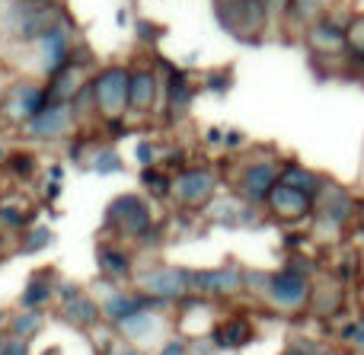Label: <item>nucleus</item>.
<instances>
[{
	"label": "nucleus",
	"instance_id": "obj_1",
	"mask_svg": "<svg viewBox=\"0 0 364 355\" xmlns=\"http://www.w3.org/2000/svg\"><path fill=\"white\" fill-rule=\"evenodd\" d=\"M246 292L256 295L275 314H304V311H310L314 275H307L297 266L272 269V272L246 269Z\"/></svg>",
	"mask_w": 364,
	"mask_h": 355
},
{
	"label": "nucleus",
	"instance_id": "obj_2",
	"mask_svg": "<svg viewBox=\"0 0 364 355\" xmlns=\"http://www.w3.org/2000/svg\"><path fill=\"white\" fill-rule=\"evenodd\" d=\"M102 237H115L132 247H151L160 240V221L154 215V205L141 192H119L106 205L102 218Z\"/></svg>",
	"mask_w": 364,
	"mask_h": 355
},
{
	"label": "nucleus",
	"instance_id": "obj_3",
	"mask_svg": "<svg viewBox=\"0 0 364 355\" xmlns=\"http://www.w3.org/2000/svg\"><path fill=\"white\" fill-rule=\"evenodd\" d=\"M64 6L58 0L36 4V0H0V38L13 48L36 42L51 26L64 23Z\"/></svg>",
	"mask_w": 364,
	"mask_h": 355
},
{
	"label": "nucleus",
	"instance_id": "obj_4",
	"mask_svg": "<svg viewBox=\"0 0 364 355\" xmlns=\"http://www.w3.org/2000/svg\"><path fill=\"white\" fill-rule=\"evenodd\" d=\"M282 166H284V160L275 157L272 151H246V154H240V157L233 160L230 176H227L230 192L237 198H243V202L262 208V202H265V196L272 192V186L282 179Z\"/></svg>",
	"mask_w": 364,
	"mask_h": 355
},
{
	"label": "nucleus",
	"instance_id": "obj_5",
	"mask_svg": "<svg viewBox=\"0 0 364 355\" xmlns=\"http://www.w3.org/2000/svg\"><path fill=\"white\" fill-rule=\"evenodd\" d=\"M128 90H132V68L128 64H106L90 77V106L100 122L128 119Z\"/></svg>",
	"mask_w": 364,
	"mask_h": 355
},
{
	"label": "nucleus",
	"instance_id": "obj_6",
	"mask_svg": "<svg viewBox=\"0 0 364 355\" xmlns=\"http://www.w3.org/2000/svg\"><path fill=\"white\" fill-rule=\"evenodd\" d=\"M19 51L29 58V74L26 77L48 80V77H55L58 70L77 55V38H74V32H70V23L64 19V23L51 26L48 32H42L36 42L19 45Z\"/></svg>",
	"mask_w": 364,
	"mask_h": 355
},
{
	"label": "nucleus",
	"instance_id": "obj_7",
	"mask_svg": "<svg viewBox=\"0 0 364 355\" xmlns=\"http://www.w3.org/2000/svg\"><path fill=\"white\" fill-rule=\"evenodd\" d=\"M269 0H214V19L237 42H259L269 29Z\"/></svg>",
	"mask_w": 364,
	"mask_h": 355
},
{
	"label": "nucleus",
	"instance_id": "obj_8",
	"mask_svg": "<svg viewBox=\"0 0 364 355\" xmlns=\"http://www.w3.org/2000/svg\"><path fill=\"white\" fill-rule=\"evenodd\" d=\"M220 196V173L205 164H188L173 173L170 202L182 211H205Z\"/></svg>",
	"mask_w": 364,
	"mask_h": 355
},
{
	"label": "nucleus",
	"instance_id": "obj_9",
	"mask_svg": "<svg viewBox=\"0 0 364 355\" xmlns=\"http://www.w3.org/2000/svg\"><path fill=\"white\" fill-rule=\"evenodd\" d=\"M132 285L141 295L154 301H164V304H179V301L192 298V269L186 266H147L138 269L132 279Z\"/></svg>",
	"mask_w": 364,
	"mask_h": 355
},
{
	"label": "nucleus",
	"instance_id": "obj_10",
	"mask_svg": "<svg viewBox=\"0 0 364 355\" xmlns=\"http://www.w3.org/2000/svg\"><path fill=\"white\" fill-rule=\"evenodd\" d=\"M355 208H358V198L346 189V186L326 179L323 189L316 192V205H314V234H333L339 237L348 224L355 221Z\"/></svg>",
	"mask_w": 364,
	"mask_h": 355
},
{
	"label": "nucleus",
	"instance_id": "obj_11",
	"mask_svg": "<svg viewBox=\"0 0 364 355\" xmlns=\"http://www.w3.org/2000/svg\"><path fill=\"white\" fill-rule=\"evenodd\" d=\"M77 109L70 102H45L36 115L23 125V134L36 144H61L77 134Z\"/></svg>",
	"mask_w": 364,
	"mask_h": 355
},
{
	"label": "nucleus",
	"instance_id": "obj_12",
	"mask_svg": "<svg viewBox=\"0 0 364 355\" xmlns=\"http://www.w3.org/2000/svg\"><path fill=\"white\" fill-rule=\"evenodd\" d=\"M45 102H48L45 100V80H38V77H16V80L4 90L0 122L10 128H23Z\"/></svg>",
	"mask_w": 364,
	"mask_h": 355
},
{
	"label": "nucleus",
	"instance_id": "obj_13",
	"mask_svg": "<svg viewBox=\"0 0 364 355\" xmlns=\"http://www.w3.org/2000/svg\"><path fill=\"white\" fill-rule=\"evenodd\" d=\"M314 205H316L314 192L297 189V186L278 179V183L272 186V192L265 196L262 208L269 211L272 221L288 224V228H297V224H307L310 218H314Z\"/></svg>",
	"mask_w": 364,
	"mask_h": 355
},
{
	"label": "nucleus",
	"instance_id": "obj_14",
	"mask_svg": "<svg viewBox=\"0 0 364 355\" xmlns=\"http://www.w3.org/2000/svg\"><path fill=\"white\" fill-rule=\"evenodd\" d=\"M164 106V70L154 64H134L128 90V119H151Z\"/></svg>",
	"mask_w": 364,
	"mask_h": 355
},
{
	"label": "nucleus",
	"instance_id": "obj_15",
	"mask_svg": "<svg viewBox=\"0 0 364 355\" xmlns=\"http://www.w3.org/2000/svg\"><path fill=\"white\" fill-rule=\"evenodd\" d=\"M192 292L195 298L220 301V298H237L246 292V269L237 263H224V266L211 269H192Z\"/></svg>",
	"mask_w": 364,
	"mask_h": 355
},
{
	"label": "nucleus",
	"instance_id": "obj_16",
	"mask_svg": "<svg viewBox=\"0 0 364 355\" xmlns=\"http://www.w3.org/2000/svg\"><path fill=\"white\" fill-rule=\"evenodd\" d=\"M96 269L106 282H132L138 272V253L132 243L115 240V237H102L96 243Z\"/></svg>",
	"mask_w": 364,
	"mask_h": 355
},
{
	"label": "nucleus",
	"instance_id": "obj_17",
	"mask_svg": "<svg viewBox=\"0 0 364 355\" xmlns=\"http://www.w3.org/2000/svg\"><path fill=\"white\" fill-rule=\"evenodd\" d=\"M102 285H106V292L100 295V307H102V320L106 324H122V320L128 317V314H134V311H141V307H147V304H164V301H154V298H147V295H141L138 288L134 292H128V288H122L119 282H106L102 279Z\"/></svg>",
	"mask_w": 364,
	"mask_h": 355
},
{
	"label": "nucleus",
	"instance_id": "obj_18",
	"mask_svg": "<svg viewBox=\"0 0 364 355\" xmlns=\"http://www.w3.org/2000/svg\"><path fill=\"white\" fill-rule=\"evenodd\" d=\"M90 77H93V74H90L87 61H80V58L74 55L55 77H48V80H45V100H48V102H74L77 96L87 90Z\"/></svg>",
	"mask_w": 364,
	"mask_h": 355
},
{
	"label": "nucleus",
	"instance_id": "obj_19",
	"mask_svg": "<svg viewBox=\"0 0 364 355\" xmlns=\"http://www.w3.org/2000/svg\"><path fill=\"white\" fill-rule=\"evenodd\" d=\"M192 100H195V87L192 80L186 77V70L179 68H164V112H166V122H182L192 109Z\"/></svg>",
	"mask_w": 364,
	"mask_h": 355
},
{
	"label": "nucleus",
	"instance_id": "obj_20",
	"mask_svg": "<svg viewBox=\"0 0 364 355\" xmlns=\"http://www.w3.org/2000/svg\"><path fill=\"white\" fill-rule=\"evenodd\" d=\"M304 38H307L310 51L323 55V58H336V55H342V51H348L346 48V23H336L326 13L304 29Z\"/></svg>",
	"mask_w": 364,
	"mask_h": 355
},
{
	"label": "nucleus",
	"instance_id": "obj_21",
	"mask_svg": "<svg viewBox=\"0 0 364 355\" xmlns=\"http://www.w3.org/2000/svg\"><path fill=\"white\" fill-rule=\"evenodd\" d=\"M32 224H38V208L32 205V198L23 196L19 189L4 192L0 196V228L13 231V234H23Z\"/></svg>",
	"mask_w": 364,
	"mask_h": 355
},
{
	"label": "nucleus",
	"instance_id": "obj_22",
	"mask_svg": "<svg viewBox=\"0 0 364 355\" xmlns=\"http://www.w3.org/2000/svg\"><path fill=\"white\" fill-rule=\"evenodd\" d=\"M58 279H61V275H58L55 269H36V272L23 282V292H19V307L45 311V307L55 301Z\"/></svg>",
	"mask_w": 364,
	"mask_h": 355
},
{
	"label": "nucleus",
	"instance_id": "obj_23",
	"mask_svg": "<svg viewBox=\"0 0 364 355\" xmlns=\"http://www.w3.org/2000/svg\"><path fill=\"white\" fill-rule=\"evenodd\" d=\"M346 304V282L333 272L314 275V295H310V307L323 317H333V314L342 311Z\"/></svg>",
	"mask_w": 364,
	"mask_h": 355
},
{
	"label": "nucleus",
	"instance_id": "obj_24",
	"mask_svg": "<svg viewBox=\"0 0 364 355\" xmlns=\"http://www.w3.org/2000/svg\"><path fill=\"white\" fill-rule=\"evenodd\" d=\"M160 307L164 304H147V307H141V311L128 314V317L115 327H119V333L128 343H147V339L160 330V324H164V320H160Z\"/></svg>",
	"mask_w": 364,
	"mask_h": 355
},
{
	"label": "nucleus",
	"instance_id": "obj_25",
	"mask_svg": "<svg viewBox=\"0 0 364 355\" xmlns=\"http://www.w3.org/2000/svg\"><path fill=\"white\" fill-rule=\"evenodd\" d=\"M61 317L68 320L70 327H77V330H93V327L102 324V307H100V301L83 292L80 298L61 304Z\"/></svg>",
	"mask_w": 364,
	"mask_h": 355
},
{
	"label": "nucleus",
	"instance_id": "obj_26",
	"mask_svg": "<svg viewBox=\"0 0 364 355\" xmlns=\"http://www.w3.org/2000/svg\"><path fill=\"white\" fill-rule=\"evenodd\" d=\"M87 166L93 173H100V176H115V173H125V157H122V151L115 144L100 141V144L90 147Z\"/></svg>",
	"mask_w": 364,
	"mask_h": 355
},
{
	"label": "nucleus",
	"instance_id": "obj_27",
	"mask_svg": "<svg viewBox=\"0 0 364 355\" xmlns=\"http://www.w3.org/2000/svg\"><path fill=\"white\" fill-rule=\"evenodd\" d=\"M252 339V327L246 317H227L224 324L214 330V343L220 349H237V346H246Z\"/></svg>",
	"mask_w": 364,
	"mask_h": 355
},
{
	"label": "nucleus",
	"instance_id": "obj_28",
	"mask_svg": "<svg viewBox=\"0 0 364 355\" xmlns=\"http://www.w3.org/2000/svg\"><path fill=\"white\" fill-rule=\"evenodd\" d=\"M141 189L151 196V202H170L173 189V173L164 166H141Z\"/></svg>",
	"mask_w": 364,
	"mask_h": 355
},
{
	"label": "nucleus",
	"instance_id": "obj_29",
	"mask_svg": "<svg viewBox=\"0 0 364 355\" xmlns=\"http://www.w3.org/2000/svg\"><path fill=\"white\" fill-rule=\"evenodd\" d=\"M58 234L48 228V224H32L29 231H23V240H19L16 253L19 256H36V253H45L48 247H55Z\"/></svg>",
	"mask_w": 364,
	"mask_h": 355
},
{
	"label": "nucleus",
	"instance_id": "obj_30",
	"mask_svg": "<svg viewBox=\"0 0 364 355\" xmlns=\"http://www.w3.org/2000/svg\"><path fill=\"white\" fill-rule=\"evenodd\" d=\"M4 173L13 179V183H29V179L38 173V157L32 151H10L6 154Z\"/></svg>",
	"mask_w": 364,
	"mask_h": 355
},
{
	"label": "nucleus",
	"instance_id": "obj_31",
	"mask_svg": "<svg viewBox=\"0 0 364 355\" xmlns=\"http://www.w3.org/2000/svg\"><path fill=\"white\" fill-rule=\"evenodd\" d=\"M6 327H10V337L32 339V337H36V333L45 327V311H32V307H19V311L13 314L10 320H6Z\"/></svg>",
	"mask_w": 364,
	"mask_h": 355
},
{
	"label": "nucleus",
	"instance_id": "obj_32",
	"mask_svg": "<svg viewBox=\"0 0 364 355\" xmlns=\"http://www.w3.org/2000/svg\"><path fill=\"white\" fill-rule=\"evenodd\" d=\"M282 179L284 183H291V186H297V189L314 192V196L323 189V183H326V176H320L316 170H310V166H304V164H284L282 166Z\"/></svg>",
	"mask_w": 364,
	"mask_h": 355
},
{
	"label": "nucleus",
	"instance_id": "obj_33",
	"mask_svg": "<svg viewBox=\"0 0 364 355\" xmlns=\"http://www.w3.org/2000/svg\"><path fill=\"white\" fill-rule=\"evenodd\" d=\"M346 48L364 61V13H355L346 23Z\"/></svg>",
	"mask_w": 364,
	"mask_h": 355
},
{
	"label": "nucleus",
	"instance_id": "obj_34",
	"mask_svg": "<svg viewBox=\"0 0 364 355\" xmlns=\"http://www.w3.org/2000/svg\"><path fill=\"white\" fill-rule=\"evenodd\" d=\"M160 147L154 144L151 138H138V144H134V160H138V166H157L160 164Z\"/></svg>",
	"mask_w": 364,
	"mask_h": 355
},
{
	"label": "nucleus",
	"instance_id": "obj_35",
	"mask_svg": "<svg viewBox=\"0 0 364 355\" xmlns=\"http://www.w3.org/2000/svg\"><path fill=\"white\" fill-rule=\"evenodd\" d=\"M80 295H83V285H80V282H70V279H58V292H55V298L61 301V304H68V301L80 298Z\"/></svg>",
	"mask_w": 364,
	"mask_h": 355
},
{
	"label": "nucleus",
	"instance_id": "obj_36",
	"mask_svg": "<svg viewBox=\"0 0 364 355\" xmlns=\"http://www.w3.org/2000/svg\"><path fill=\"white\" fill-rule=\"evenodd\" d=\"M342 337H346L352 346H364V317H361V320H355V324H348Z\"/></svg>",
	"mask_w": 364,
	"mask_h": 355
},
{
	"label": "nucleus",
	"instance_id": "obj_37",
	"mask_svg": "<svg viewBox=\"0 0 364 355\" xmlns=\"http://www.w3.org/2000/svg\"><path fill=\"white\" fill-rule=\"evenodd\" d=\"M4 355H29V339L10 337V343H6V352Z\"/></svg>",
	"mask_w": 364,
	"mask_h": 355
},
{
	"label": "nucleus",
	"instance_id": "obj_38",
	"mask_svg": "<svg viewBox=\"0 0 364 355\" xmlns=\"http://www.w3.org/2000/svg\"><path fill=\"white\" fill-rule=\"evenodd\" d=\"M224 147H227V151H243V147H246L243 132H224Z\"/></svg>",
	"mask_w": 364,
	"mask_h": 355
},
{
	"label": "nucleus",
	"instance_id": "obj_39",
	"mask_svg": "<svg viewBox=\"0 0 364 355\" xmlns=\"http://www.w3.org/2000/svg\"><path fill=\"white\" fill-rule=\"evenodd\" d=\"M109 355H144L138 349V343H128V339H122V343H115L112 349H109Z\"/></svg>",
	"mask_w": 364,
	"mask_h": 355
},
{
	"label": "nucleus",
	"instance_id": "obj_40",
	"mask_svg": "<svg viewBox=\"0 0 364 355\" xmlns=\"http://www.w3.org/2000/svg\"><path fill=\"white\" fill-rule=\"evenodd\" d=\"M157 355H186V343L182 339H166Z\"/></svg>",
	"mask_w": 364,
	"mask_h": 355
},
{
	"label": "nucleus",
	"instance_id": "obj_41",
	"mask_svg": "<svg viewBox=\"0 0 364 355\" xmlns=\"http://www.w3.org/2000/svg\"><path fill=\"white\" fill-rule=\"evenodd\" d=\"M61 198V183L58 179H45V202H58Z\"/></svg>",
	"mask_w": 364,
	"mask_h": 355
},
{
	"label": "nucleus",
	"instance_id": "obj_42",
	"mask_svg": "<svg viewBox=\"0 0 364 355\" xmlns=\"http://www.w3.org/2000/svg\"><path fill=\"white\" fill-rule=\"evenodd\" d=\"M282 355H320L316 349H307V346H288Z\"/></svg>",
	"mask_w": 364,
	"mask_h": 355
},
{
	"label": "nucleus",
	"instance_id": "obj_43",
	"mask_svg": "<svg viewBox=\"0 0 364 355\" xmlns=\"http://www.w3.org/2000/svg\"><path fill=\"white\" fill-rule=\"evenodd\" d=\"M45 179H58V183H61V179H64V166H61V164L48 166V173H45Z\"/></svg>",
	"mask_w": 364,
	"mask_h": 355
},
{
	"label": "nucleus",
	"instance_id": "obj_44",
	"mask_svg": "<svg viewBox=\"0 0 364 355\" xmlns=\"http://www.w3.org/2000/svg\"><path fill=\"white\" fill-rule=\"evenodd\" d=\"M128 19H132V13H128V6H122L119 16H115V23H119V26H128Z\"/></svg>",
	"mask_w": 364,
	"mask_h": 355
},
{
	"label": "nucleus",
	"instance_id": "obj_45",
	"mask_svg": "<svg viewBox=\"0 0 364 355\" xmlns=\"http://www.w3.org/2000/svg\"><path fill=\"white\" fill-rule=\"evenodd\" d=\"M355 221H358L361 231H364V198H358V208H355Z\"/></svg>",
	"mask_w": 364,
	"mask_h": 355
},
{
	"label": "nucleus",
	"instance_id": "obj_46",
	"mask_svg": "<svg viewBox=\"0 0 364 355\" xmlns=\"http://www.w3.org/2000/svg\"><path fill=\"white\" fill-rule=\"evenodd\" d=\"M6 154H10V151H6V147L0 144V170H4V164H6Z\"/></svg>",
	"mask_w": 364,
	"mask_h": 355
},
{
	"label": "nucleus",
	"instance_id": "obj_47",
	"mask_svg": "<svg viewBox=\"0 0 364 355\" xmlns=\"http://www.w3.org/2000/svg\"><path fill=\"white\" fill-rule=\"evenodd\" d=\"M6 343H10V337H4V333H0V355L6 352Z\"/></svg>",
	"mask_w": 364,
	"mask_h": 355
},
{
	"label": "nucleus",
	"instance_id": "obj_48",
	"mask_svg": "<svg viewBox=\"0 0 364 355\" xmlns=\"http://www.w3.org/2000/svg\"><path fill=\"white\" fill-rule=\"evenodd\" d=\"M4 90H6V87H4V83H0V102H4Z\"/></svg>",
	"mask_w": 364,
	"mask_h": 355
},
{
	"label": "nucleus",
	"instance_id": "obj_49",
	"mask_svg": "<svg viewBox=\"0 0 364 355\" xmlns=\"http://www.w3.org/2000/svg\"><path fill=\"white\" fill-rule=\"evenodd\" d=\"M4 317H6V314H4V311H0V324H4Z\"/></svg>",
	"mask_w": 364,
	"mask_h": 355
},
{
	"label": "nucleus",
	"instance_id": "obj_50",
	"mask_svg": "<svg viewBox=\"0 0 364 355\" xmlns=\"http://www.w3.org/2000/svg\"><path fill=\"white\" fill-rule=\"evenodd\" d=\"M320 355H339V352H320Z\"/></svg>",
	"mask_w": 364,
	"mask_h": 355
},
{
	"label": "nucleus",
	"instance_id": "obj_51",
	"mask_svg": "<svg viewBox=\"0 0 364 355\" xmlns=\"http://www.w3.org/2000/svg\"><path fill=\"white\" fill-rule=\"evenodd\" d=\"M36 4H48V0H36Z\"/></svg>",
	"mask_w": 364,
	"mask_h": 355
}]
</instances>
